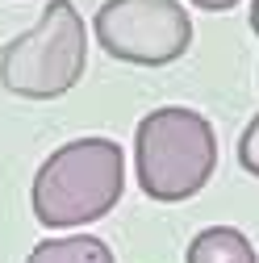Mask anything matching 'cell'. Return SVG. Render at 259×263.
<instances>
[{
    "label": "cell",
    "mask_w": 259,
    "mask_h": 263,
    "mask_svg": "<svg viewBox=\"0 0 259 263\" xmlns=\"http://www.w3.org/2000/svg\"><path fill=\"white\" fill-rule=\"evenodd\" d=\"M125 192V155L113 138H76L59 146L34 176V217L50 230L92 226Z\"/></svg>",
    "instance_id": "6da1fadb"
},
{
    "label": "cell",
    "mask_w": 259,
    "mask_h": 263,
    "mask_svg": "<svg viewBox=\"0 0 259 263\" xmlns=\"http://www.w3.org/2000/svg\"><path fill=\"white\" fill-rule=\"evenodd\" d=\"M217 167V129L205 113L163 105L151 109L134 129V172L138 188L159 205L197 196Z\"/></svg>",
    "instance_id": "7a4b0ae2"
},
{
    "label": "cell",
    "mask_w": 259,
    "mask_h": 263,
    "mask_svg": "<svg viewBox=\"0 0 259 263\" xmlns=\"http://www.w3.org/2000/svg\"><path fill=\"white\" fill-rule=\"evenodd\" d=\"M88 67V29L71 0H50L38 25L0 46V84L21 101H59Z\"/></svg>",
    "instance_id": "3957f363"
},
{
    "label": "cell",
    "mask_w": 259,
    "mask_h": 263,
    "mask_svg": "<svg viewBox=\"0 0 259 263\" xmlns=\"http://www.w3.org/2000/svg\"><path fill=\"white\" fill-rule=\"evenodd\" d=\"M92 29L105 54L134 67H168L192 46V17L180 0H105Z\"/></svg>",
    "instance_id": "277c9868"
},
{
    "label": "cell",
    "mask_w": 259,
    "mask_h": 263,
    "mask_svg": "<svg viewBox=\"0 0 259 263\" xmlns=\"http://www.w3.org/2000/svg\"><path fill=\"white\" fill-rule=\"evenodd\" d=\"M184 263H259L251 238L234 226H205L201 234H192Z\"/></svg>",
    "instance_id": "5b68a950"
},
{
    "label": "cell",
    "mask_w": 259,
    "mask_h": 263,
    "mask_svg": "<svg viewBox=\"0 0 259 263\" xmlns=\"http://www.w3.org/2000/svg\"><path fill=\"white\" fill-rule=\"evenodd\" d=\"M25 263H117V259L109 242L96 234H63V238H42Z\"/></svg>",
    "instance_id": "8992f818"
},
{
    "label": "cell",
    "mask_w": 259,
    "mask_h": 263,
    "mask_svg": "<svg viewBox=\"0 0 259 263\" xmlns=\"http://www.w3.org/2000/svg\"><path fill=\"white\" fill-rule=\"evenodd\" d=\"M238 163H243V172L259 176V113L247 121L243 138H238Z\"/></svg>",
    "instance_id": "52a82bcc"
},
{
    "label": "cell",
    "mask_w": 259,
    "mask_h": 263,
    "mask_svg": "<svg viewBox=\"0 0 259 263\" xmlns=\"http://www.w3.org/2000/svg\"><path fill=\"white\" fill-rule=\"evenodd\" d=\"M197 9H205V13H226V9H234L238 0H192Z\"/></svg>",
    "instance_id": "ba28073f"
},
{
    "label": "cell",
    "mask_w": 259,
    "mask_h": 263,
    "mask_svg": "<svg viewBox=\"0 0 259 263\" xmlns=\"http://www.w3.org/2000/svg\"><path fill=\"white\" fill-rule=\"evenodd\" d=\"M251 34L259 38V0H251Z\"/></svg>",
    "instance_id": "9c48e42d"
}]
</instances>
